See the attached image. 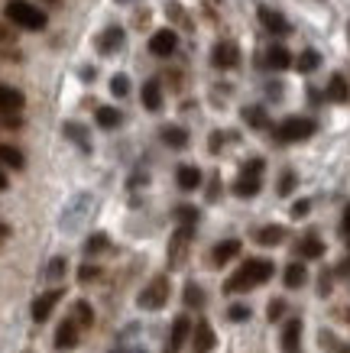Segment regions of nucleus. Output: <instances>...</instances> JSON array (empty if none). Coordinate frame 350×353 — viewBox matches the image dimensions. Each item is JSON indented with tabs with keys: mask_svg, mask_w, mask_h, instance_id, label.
<instances>
[{
	"mask_svg": "<svg viewBox=\"0 0 350 353\" xmlns=\"http://www.w3.org/2000/svg\"><path fill=\"white\" fill-rule=\"evenodd\" d=\"M143 108L146 110H162V88H159V81L156 78H149L146 85H143Z\"/></svg>",
	"mask_w": 350,
	"mask_h": 353,
	"instance_id": "nucleus-20",
	"label": "nucleus"
},
{
	"mask_svg": "<svg viewBox=\"0 0 350 353\" xmlns=\"http://www.w3.org/2000/svg\"><path fill=\"white\" fill-rule=\"evenodd\" d=\"M175 182H179L182 192H195V188H202V169H195V165H179Z\"/></svg>",
	"mask_w": 350,
	"mask_h": 353,
	"instance_id": "nucleus-18",
	"label": "nucleus"
},
{
	"mask_svg": "<svg viewBox=\"0 0 350 353\" xmlns=\"http://www.w3.org/2000/svg\"><path fill=\"white\" fill-rule=\"evenodd\" d=\"M292 188H295V172H282V175H279V185H276V192L282 194V198H286V194L292 192Z\"/></svg>",
	"mask_w": 350,
	"mask_h": 353,
	"instance_id": "nucleus-34",
	"label": "nucleus"
},
{
	"mask_svg": "<svg viewBox=\"0 0 350 353\" xmlns=\"http://www.w3.org/2000/svg\"><path fill=\"white\" fill-rule=\"evenodd\" d=\"M110 94H114V97H127L130 94V78L127 75H114V78H110Z\"/></svg>",
	"mask_w": 350,
	"mask_h": 353,
	"instance_id": "nucleus-33",
	"label": "nucleus"
},
{
	"mask_svg": "<svg viewBox=\"0 0 350 353\" xmlns=\"http://www.w3.org/2000/svg\"><path fill=\"white\" fill-rule=\"evenodd\" d=\"M282 314H286V301H282V299H273V301H269V321H279Z\"/></svg>",
	"mask_w": 350,
	"mask_h": 353,
	"instance_id": "nucleus-36",
	"label": "nucleus"
},
{
	"mask_svg": "<svg viewBox=\"0 0 350 353\" xmlns=\"http://www.w3.org/2000/svg\"><path fill=\"white\" fill-rule=\"evenodd\" d=\"M315 133V120L311 117H286L276 127V139L279 143H302Z\"/></svg>",
	"mask_w": 350,
	"mask_h": 353,
	"instance_id": "nucleus-4",
	"label": "nucleus"
},
{
	"mask_svg": "<svg viewBox=\"0 0 350 353\" xmlns=\"http://www.w3.org/2000/svg\"><path fill=\"white\" fill-rule=\"evenodd\" d=\"M237 253H240V240H221V243L214 246L211 263H214V266H227Z\"/></svg>",
	"mask_w": 350,
	"mask_h": 353,
	"instance_id": "nucleus-19",
	"label": "nucleus"
},
{
	"mask_svg": "<svg viewBox=\"0 0 350 353\" xmlns=\"http://www.w3.org/2000/svg\"><path fill=\"white\" fill-rule=\"evenodd\" d=\"M95 120H97V127L114 130V127H120V120H124V114H120L117 108H97Z\"/></svg>",
	"mask_w": 350,
	"mask_h": 353,
	"instance_id": "nucleus-25",
	"label": "nucleus"
},
{
	"mask_svg": "<svg viewBox=\"0 0 350 353\" xmlns=\"http://www.w3.org/2000/svg\"><path fill=\"white\" fill-rule=\"evenodd\" d=\"M23 104H26L23 91H17L10 85H0V117H17L23 110Z\"/></svg>",
	"mask_w": 350,
	"mask_h": 353,
	"instance_id": "nucleus-9",
	"label": "nucleus"
},
{
	"mask_svg": "<svg viewBox=\"0 0 350 353\" xmlns=\"http://www.w3.org/2000/svg\"><path fill=\"white\" fill-rule=\"evenodd\" d=\"M308 211H311V201H308V198H302V201L292 204V217H298V221H302Z\"/></svg>",
	"mask_w": 350,
	"mask_h": 353,
	"instance_id": "nucleus-37",
	"label": "nucleus"
},
{
	"mask_svg": "<svg viewBox=\"0 0 350 353\" xmlns=\"http://www.w3.org/2000/svg\"><path fill=\"white\" fill-rule=\"evenodd\" d=\"M273 272H276L273 259H246L244 266L224 282V292H227V295H233V292H250V289H256V285L269 282Z\"/></svg>",
	"mask_w": 350,
	"mask_h": 353,
	"instance_id": "nucleus-1",
	"label": "nucleus"
},
{
	"mask_svg": "<svg viewBox=\"0 0 350 353\" xmlns=\"http://www.w3.org/2000/svg\"><path fill=\"white\" fill-rule=\"evenodd\" d=\"M46 3H62V0H46Z\"/></svg>",
	"mask_w": 350,
	"mask_h": 353,
	"instance_id": "nucleus-47",
	"label": "nucleus"
},
{
	"mask_svg": "<svg viewBox=\"0 0 350 353\" xmlns=\"http://www.w3.org/2000/svg\"><path fill=\"white\" fill-rule=\"evenodd\" d=\"M340 230H344V236H347V243H350V204L344 208V221H340Z\"/></svg>",
	"mask_w": 350,
	"mask_h": 353,
	"instance_id": "nucleus-42",
	"label": "nucleus"
},
{
	"mask_svg": "<svg viewBox=\"0 0 350 353\" xmlns=\"http://www.w3.org/2000/svg\"><path fill=\"white\" fill-rule=\"evenodd\" d=\"M227 318H231V321H246V318H250V308H246V305H231V308H227Z\"/></svg>",
	"mask_w": 350,
	"mask_h": 353,
	"instance_id": "nucleus-35",
	"label": "nucleus"
},
{
	"mask_svg": "<svg viewBox=\"0 0 350 353\" xmlns=\"http://www.w3.org/2000/svg\"><path fill=\"white\" fill-rule=\"evenodd\" d=\"M117 3H130V0H117Z\"/></svg>",
	"mask_w": 350,
	"mask_h": 353,
	"instance_id": "nucleus-48",
	"label": "nucleus"
},
{
	"mask_svg": "<svg viewBox=\"0 0 350 353\" xmlns=\"http://www.w3.org/2000/svg\"><path fill=\"white\" fill-rule=\"evenodd\" d=\"M7 236H10V227H7V224H0V243H3Z\"/></svg>",
	"mask_w": 350,
	"mask_h": 353,
	"instance_id": "nucleus-44",
	"label": "nucleus"
},
{
	"mask_svg": "<svg viewBox=\"0 0 350 353\" xmlns=\"http://www.w3.org/2000/svg\"><path fill=\"white\" fill-rule=\"evenodd\" d=\"M78 337H81L78 321H75V318H65V321L59 324V331H55V347H59V350H72L75 343H78Z\"/></svg>",
	"mask_w": 350,
	"mask_h": 353,
	"instance_id": "nucleus-13",
	"label": "nucleus"
},
{
	"mask_svg": "<svg viewBox=\"0 0 350 353\" xmlns=\"http://www.w3.org/2000/svg\"><path fill=\"white\" fill-rule=\"evenodd\" d=\"M263 169H266L263 159H246L240 175H237V182H233V194H237V198H253V194H260V188H263Z\"/></svg>",
	"mask_w": 350,
	"mask_h": 353,
	"instance_id": "nucleus-3",
	"label": "nucleus"
},
{
	"mask_svg": "<svg viewBox=\"0 0 350 353\" xmlns=\"http://www.w3.org/2000/svg\"><path fill=\"white\" fill-rule=\"evenodd\" d=\"M65 133H68V137H75V139H78V143H81V146H85V150H88V139H85V130L78 127V123H68V127H65Z\"/></svg>",
	"mask_w": 350,
	"mask_h": 353,
	"instance_id": "nucleus-38",
	"label": "nucleus"
},
{
	"mask_svg": "<svg viewBox=\"0 0 350 353\" xmlns=\"http://www.w3.org/2000/svg\"><path fill=\"white\" fill-rule=\"evenodd\" d=\"M188 331H191V321L188 314H179L175 321H172V331H169V343H166V353H179L188 341Z\"/></svg>",
	"mask_w": 350,
	"mask_h": 353,
	"instance_id": "nucleus-11",
	"label": "nucleus"
},
{
	"mask_svg": "<svg viewBox=\"0 0 350 353\" xmlns=\"http://www.w3.org/2000/svg\"><path fill=\"white\" fill-rule=\"evenodd\" d=\"M188 243H191V227H179V230L172 234V243H169V266H182V263H185Z\"/></svg>",
	"mask_w": 350,
	"mask_h": 353,
	"instance_id": "nucleus-10",
	"label": "nucleus"
},
{
	"mask_svg": "<svg viewBox=\"0 0 350 353\" xmlns=\"http://www.w3.org/2000/svg\"><path fill=\"white\" fill-rule=\"evenodd\" d=\"M328 101H334V104H347L350 101V85L344 75H331L328 81Z\"/></svg>",
	"mask_w": 350,
	"mask_h": 353,
	"instance_id": "nucleus-21",
	"label": "nucleus"
},
{
	"mask_svg": "<svg viewBox=\"0 0 350 353\" xmlns=\"http://www.w3.org/2000/svg\"><path fill=\"white\" fill-rule=\"evenodd\" d=\"M260 23H263L273 36H286V32H292V26H289L286 17L276 13V10H269V7H260Z\"/></svg>",
	"mask_w": 350,
	"mask_h": 353,
	"instance_id": "nucleus-15",
	"label": "nucleus"
},
{
	"mask_svg": "<svg viewBox=\"0 0 350 353\" xmlns=\"http://www.w3.org/2000/svg\"><path fill=\"white\" fill-rule=\"evenodd\" d=\"M101 276V269L97 266H81V272H78V279H81V282H91V279H97Z\"/></svg>",
	"mask_w": 350,
	"mask_h": 353,
	"instance_id": "nucleus-40",
	"label": "nucleus"
},
{
	"mask_svg": "<svg viewBox=\"0 0 350 353\" xmlns=\"http://www.w3.org/2000/svg\"><path fill=\"white\" fill-rule=\"evenodd\" d=\"M62 295H65L62 289H49V292H43L39 299L32 301V321H36V324H43L46 318H49V314L55 311V305L62 301Z\"/></svg>",
	"mask_w": 350,
	"mask_h": 353,
	"instance_id": "nucleus-8",
	"label": "nucleus"
},
{
	"mask_svg": "<svg viewBox=\"0 0 350 353\" xmlns=\"http://www.w3.org/2000/svg\"><path fill=\"white\" fill-rule=\"evenodd\" d=\"M175 221H179V227H191V230H195V224H198V208H191V204L175 208Z\"/></svg>",
	"mask_w": 350,
	"mask_h": 353,
	"instance_id": "nucleus-30",
	"label": "nucleus"
},
{
	"mask_svg": "<svg viewBox=\"0 0 350 353\" xmlns=\"http://www.w3.org/2000/svg\"><path fill=\"white\" fill-rule=\"evenodd\" d=\"M0 162L10 165V169H23V165H26L23 152L17 150V146H7V143H0Z\"/></svg>",
	"mask_w": 350,
	"mask_h": 353,
	"instance_id": "nucleus-27",
	"label": "nucleus"
},
{
	"mask_svg": "<svg viewBox=\"0 0 350 353\" xmlns=\"http://www.w3.org/2000/svg\"><path fill=\"white\" fill-rule=\"evenodd\" d=\"M244 120L250 123V127H256V130L269 127V117H266L263 108H244Z\"/></svg>",
	"mask_w": 350,
	"mask_h": 353,
	"instance_id": "nucleus-31",
	"label": "nucleus"
},
{
	"mask_svg": "<svg viewBox=\"0 0 350 353\" xmlns=\"http://www.w3.org/2000/svg\"><path fill=\"white\" fill-rule=\"evenodd\" d=\"M3 188H7V175L0 172V192H3Z\"/></svg>",
	"mask_w": 350,
	"mask_h": 353,
	"instance_id": "nucleus-46",
	"label": "nucleus"
},
{
	"mask_svg": "<svg viewBox=\"0 0 350 353\" xmlns=\"http://www.w3.org/2000/svg\"><path fill=\"white\" fill-rule=\"evenodd\" d=\"M166 301H169V279L166 276H156L146 289L139 292V308L143 311H156V308H162Z\"/></svg>",
	"mask_w": 350,
	"mask_h": 353,
	"instance_id": "nucleus-5",
	"label": "nucleus"
},
{
	"mask_svg": "<svg viewBox=\"0 0 350 353\" xmlns=\"http://www.w3.org/2000/svg\"><path fill=\"white\" fill-rule=\"evenodd\" d=\"M263 65L266 68H273V72H282V68L292 65V52H289L286 46H269V49H266Z\"/></svg>",
	"mask_w": 350,
	"mask_h": 353,
	"instance_id": "nucleus-17",
	"label": "nucleus"
},
{
	"mask_svg": "<svg viewBox=\"0 0 350 353\" xmlns=\"http://www.w3.org/2000/svg\"><path fill=\"white\" fill-rule=\"evenodd\" d=\"M211 62L214 68H237L240 65V46L231 43V39H221L211 49Z\"/></svg>",
	"mask_w": 350,
	"mask_h": 353,
	"instance_id": "nucleus-6",
	"label": "nucleus"
},
{
	"mask_svg": "<svg viewBox=\"0 0 350 353\" xmlns=\"http://www.w3.org/2000/svg\"><path fill=\"white\" fill-rule=\"evenodd\" d=\"M62 272H65V259H52V266H49V276H62Z\"/></svg>",
	"mask_w": 350,
	"mask_h": 353,
	"instance_id": "nucleus-43",
	"label": "nucleus"
},
{
	"mask_svg": "<svg viewBox=\"0 0 350 353\" xmlns=\"http://www.w3.org/2000/svg\"><path fill=\"white\" fill-rule=\"evenodd\" d=\"M75 321H78V327H91L95 324V311H91V305L88 301H75Z\"/></svg>",
	"mask_w": 350,
	"mask_h": 353,
	"instance_id": "nucleus-29",
	"label": "nucleus"
},
{
	"mask_svg": "<svg viewBox=\"0 0 350 353\" xmlns=\"http://www.w3.org/2000/svg\"><path fill=\"white\" fill-rule=\"evenodd\" d=\"M124 43H127V36H124V30L120 26H110V30H104L101 36H97V52L101 55H114L124 49Z\"/></svg>",
	"mask_w": 350,
	"mask_h": 353,
	"instance_id": "nucleus-12",
	"label": "nucleus"
},
{
	"mask_svg": "<svg viewBox=\"0 0 350 353\" xmlns=\"http://www.w3.org/2000/svg\"><path fill=\"white\" fill-rule=\"evenodd\" d=\"M162 139H166V146H175V150L188 146V133L182 127H162Z\"/></svg>",
	"mask_w": 350,
	"mask_h": 353,
	"instance_id": "nucleus-28",
	"label": "nucleus"
},
{
	"mask_svg": "<svg viewBox=\"0 0 350 353\" xmlns=\"http://www.w3.org/2000/svg\"><path fill=\"white\" fill-rule=\"evenodd\" d=\"M298 256L302 259H321L324 256V243H321L315 234H308L302 243H298Z\"/></svg>",
	"mask_w": 350,
	"mask_h": 353,
	"instance_id": "nucleus-24",
	"label": "nucleus"
},
{
	"mask_svg": "<svg viewBox=\"0 0 350 353\" xmlns=\"http://www.w3.org/2000/svg\"><path fill=\"white\" fill-rule=\"evenodd\" d=\"M175 49H179V36H175V30H159V32L149 36V52L159 55V59L175 55Z\"/></svg>",
	"mask_w": 350,
	"mask_h": 353,
	"instance_id": "nucleus-7",
	"label": "nucleus"
},
{
	"mask_svg": "<svg viewBox=\"0 0 350 353\" xmlns=\"http://www.w3.org/2000/svg\"><path fill=\"white\" fill-rule=\"evenodd\" d=\"M282 353H302V321L289 318L282 327Z\"/></svg>",
	"mask_w": 350,
	"mask_h": 353,
	"instance_id": "nucleus-14",
	"label": "nucleus"
},
{
	"mask_svg": "<svg viewBox=\"0 0 350 353\" xmlns=\"http://www.w3.org/2000/svg\"><path fill=\"white\" fill-rule=\"evenodd\" d=\"M347 30H350V26H347Z\"/></svg>",
	"mask_w": 350,
	"mask_h": 353,
	"instance_id": "nucleus-49",
	"label": "nucleus"
},
{
	"mask_svg": "<svg viewBox=\"0 0 350 353\" xmlns=\"http://www.w3.org/2000/svg\"><path fill=\"white\" fill-rule=\"evenodd\" d=\"M185 305H188V308H202V305H204V292L198 289L195 282H188V285H185Z\"/></svg>",
	"mask_w": 350,
	"mask_h": 353,
	"instance_id": "nucleus-32",
	"label": "nucleus"
},
{
	"mask_svg": "<svg viewBox=\"0 0 350 353\" xmlns=\"http://www.w3.org/2000/svg\"><path fill=\"white\" fill-rule=\"evenodd\" d=\"M282 282H286V289H302V285L308 282L305 263H289L286 272H282Z\"/></svg>",
	"mask_w": 350,
	"mask_h": 353,
	"instance_id": "nucleus-22",
	"label": "nucleus"
},
{
	"mask_svg": "<svg viewBox=\"0 0 350 353\" xmlns=\"http://www.w3.org/2000/svg\"><path fill=\"white\" fill-rule=\"evenodd\" d=\"M107 246V236L104 234H95L91 240H88V253H97V250H104Z\"/></svg>",
	"mask_w": 350,
	"mask_h": 353,
	"instance_id": "nucleus-39",
	"label": "nucleus"
},
{
	"mask_svg": "<svg viewBox=\"0 0 350 353\" xmlns=\"http://www.w3.org/2000/svg\"><path fill=\"white\" fill-rule=\"evenodd\" d=\"M338 272H340V276H350V259H344V266H340Z\"/></svg>",
	"mask_w": 350,
	"mask_h": 353,
	"instance_id": "nucleus-45",
	"label": "nucleus"
},
{
	"mask_svg": "<svg viewBox=\"0 0 350 353\" xmlns=\"http://www.w3.org/2000/svg\"><path fill=\"white\" fill-rule=\"evenodd\" d=\"M13 39H17V32H13L10 26H3V23H0V43H13Z\"/></svg>",
	"mask_w": 350,
	"mask_h": 353,
	"instance_id": "nucleus-41",
	"label": "nucleus"
},
{
	"mask_svg": "<svg viewBox=\"0 0 350 353\" xmlns=\"http://www.w3.org/2000/svg\"><path fill=\"white\" fill-rule=\"evenodd\" d=\"M214 343H217V337H214V327L211 321H198L195 324V353H211Z\"/></svg>",
	"mask_w": 350,
	"mask_h": 353,
	"instance_id": "nucleus-16",
	"label": "nucleus"
},
{
	"mask_svg": "<svg viewBox=\"0 0 350 353\" xmlns=\"http://www.w3.org/2000/svg\"><path fill=\"white\" fill-rule=\"evenodd\" d=\"M282 240H286V227H279V224H269L256 230V243H263V246H279Z\"/></svg>",
	"mask_w": 350,
	"mask_h": 353,
	"instance_id": "nucleus-23",
	"label": "nucleus"
},
{
	"mask_svg": "<svg viewBox=\"0 0 350 353\" xmlns=\"http://www.w3.org/2000/svg\"><path fill=\"white\" fill-rule=\"evenodd\" d=\"M3 17L13 23V26H20V30H30V32H39L46 30V10H39L36 3H26V0H10L7 7H3Z\"/></svg>",
	"mask_w": 350,
	"mask_h": 353,
	"instance_id": "nucleus-2",
	"label": "nucleus"
},
{
	"mask_svg": "<svg viewBox=\"0 0 350 353\" xmlns=\"http://www.w3.org/2000/svg\"><path fill=\"white\" fill-rule=\"evenodd\" d=\"M318 65H321V52H318V49H305V52H302V55L295 59V68L302 72V75H308V72H315Z\"/></svg>",
	"mask_w": 350,
	"mask_h": 353,
	"instance_id": "nucleus-26",
	"label": "nucleus"
}]
</instances>
